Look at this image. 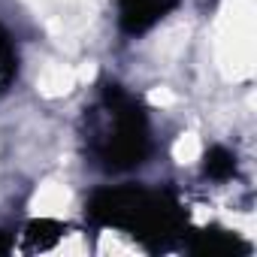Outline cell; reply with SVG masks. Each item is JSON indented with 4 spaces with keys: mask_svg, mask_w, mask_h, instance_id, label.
Returning <instances> with one entry per match:
<instances>
[{
    "mask_svg": "<svg viewBox=\"0 0 257 257\" xmlns=\"http://www.w3.org/2000/svg\"><path fill=\"white\" fill-rule=\"evenodd\" d=\"M7 251H10V236L0 233V254H7Z\"/></svg>",
    "mask_w": 257,
    "mask_h": 257,
    "instance_id": "52a82bcc",
    "label": "cell"
},
{
    "mask_svg": "<svg viewBox=\"0 0 257 257\" xmlns=\"http://www.w3.org/2000/svg\"><path fill=\"white\" fill-rule=\"evenodd\" d=\"M10 73H13V49H10L7 34L0 31V82H4Z\"/></svg>",
    "mask_w": 257,
    "mask_h": 257,
    "instance_id": "8992f818",
    "label": "cell"
},
{
    "mask_svg": "<svg viewBox=\"0 0 257 257\" xmlns=\"http://www.w3.org/2000/svg\"><path fill=\"white\" fill-rule=\"evenodd\" d=\"M203 170H206V176H209V179L224 182V179H230V176L236 173V158H233V152H227V149L215 146V149H209V152H206V164H203Z\"/></svg>",
    "mask_w": 257,
    "mask_h": 257,
    "instance_id": "5b68a950",
    "label": "cell"
},
{
    "mask_svg": "<svg viewBox=\"0 0 257 257\" xmlns=\"http://www.w3.org/2000/svg\"><path fill=\"white\" fill-rule=\"evenodd\" d=\"M188 248L194 254H203V257H224V254H245L248 251L245 242H239L236 236L221 233V230H203V233H197Z\"/></svg>",
    "mask_w": 257,
    "mask_h": 257,
    "instance_id": "277c9868",
    "label": "cell"
},
{
    "mask_svg": "<svg viewBox=\"0 0 257 257\" xmlns=\"http://www.w3.org/2000/svg\"><path fill=\"white\" fill-rule=\"evenodd\" d=\"M88 215L103 227L131 233L149 248H167L188 224V215L170 194H152L143 188L97 191L88 203Z\"/></svg>",
    "mask_w": 257,
    "mask_h": 257,
    "instance_id": "6da1fadb",
    "label": "cell"
},
{
    "mask_svg": "<svg viewBox=\"0 0 257 257\" xmlns=\"http://www.w3.org/2000/svg\"><path fill=\"white\" fill-rule=\"evenodd\" d=\"M179 0H118V22L124 34H146L158 25Z\"/></svg>",
    "mask_w": 257,
    "mask_h": 257,
    "instance_id": "3957f363",
    "label": "cell"
},
{
    "mask_svg": "<svg viewBox=\"0 0 257 257\" xmlns=\"http://www.w3.org/2000/svg\"><path fill=\"white\" fill-rule=\"evenodd\" d=\"M91 152L106 170H127L143 164L149 152V127L140 103L121 91V85L103 88L100 124L94 127Z\"/></svg>",
    "mask_w": 257,
    "mask_h": 257,
    "instance_id": "7a4b0ae2",
    "label": "cell"
}]
</instances>
